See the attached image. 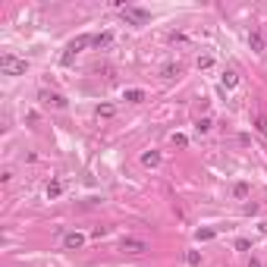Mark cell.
<instances>
[{
    "instance_id": "6da1fadb",
    "label": "cell",
    "mask_w": 267,
    "mask_h": 267,
    "mask_svg": "<svg viewBox=\"0 0 267 267\" xmlns=\"http://www.w3.org/2000/svg\"><path fill=\"white\" fill-rule=\"evenodd\" d=\"M25 69H29L25 60L13 57V53H3V57H0V72H3V76H25Z\"/></svg>"
},
{
    "instance_id": "ffe728a7",
    "label": "cell",
    "mask_w": 267,
    "mask_h": 267,
    "mask_svg": "<svg viewBox=\"0 0 267 267\" xmlns=\"http://www.w3.org/2000/svg\"><path fill=\"white\" fill-rule=\"evenodd\" d=\"M211 66H214L211 57H198V69H211Z\"/></svg>"
},
{
    "instance_id": "4fadbf2b",
    "label": "cell",
    "mask_w": 267,
    "mask_h": 267,
    "mask_svg": "<svg viewBox=\"0 0 267 267\" xmlns=\"http://www.w3.org/2000/svg\"><path fill=\"white\" fill-rule=\"evenodd\" d=\"M214 236H217V230H198V233H195V239H198V242H211Z\"/></svg>"
},
{
    "instance_id": "8fae6325",
    "label": "cell",
    "mask_w": 267,
    "mask_h": 267,
    "mask_svg": "<svg viewBox=\"0 0 267 267\" xmlns=\"http://www.w3.org/2000/svg\"><path fill=\"white\" fill-rule=\"evenodd\" d=\"M249 44H251V50H258V53L264 50V38L258 35V32H251V35H249Z\"/></svg>"
},
{
    "instance_id": "e0dca14e",
    "label": "cell",
    "mask_w": 267,
    "mask_h": 267,
    "mask_svg": "<svg viewBox=\"0 0 267 267\" xmlns=\"http://www.w3.org/2000/svg\"><path fill=\"white\" fill-rule=\"evenodd\" d=\"M160 72H164V79H173V76H179V66L167 63V66H164V69H160Z\"/></svg>"
},
{
    "instance_id": "52a82bcc",
    "label": "cell",
    "mask_w": 267,
    "mask_h": 267,
    "mask_svg": "<svg viewBox=\"0 0 267 267\" xmlns=\"http://www.w3.org/2000/svg\"><path fill=\"white\" fill-rule=\"evenodd\" d=\"M123 98H126L129 104H142V101H145V91H142V88H129Z\"/></svg>"
},
{
    "instance_id": "ba28073f",
    "label": "cell",
    "mask_w": 267,
    "mask_h": 267,
    "mask_svg": "<svg viewBox=\"0 0 267 267\" xmlns=\"http://www.w3.org/2000/svg\"><path fill=\"white\" fill-rule=\"evenodd\" d=\"M142 164H145V167H157V164H160V151H145V154H142Z\"/></svg>"
},
{
    "instance_id": "8992f818",
    "label": "cell",
    "mask_w": 267,
    "mask_h": 267,
    "mask_svg": "<svg viewBox=\"0 0 267 267\" xmlns=\"http://www.w3.org/2000/svg\"><path fill=\"white\" fill-rule=\"evenodd\" d=\"M82 245H85V236H82V233H66V236H63V249L76 251V249H82Z\"/></svg>"
},
{
    "instance_id": "7a4b0ae2",
    "label": "cell",
    "mask_w": 267,
    "mask_h": 267,
    "mask_svg": "<svg viewBox=\"0 0 267 267\" xmlns=\"http://www.w3.org/2000/svg\"><path fill=\"white\" fill-rule=\"evenodd\" d=\"M88 44H95V38H88V35H79V38H72V41H69V48H66V53L60 57V63H63V66H69L72 60H76V53H79V50H85Z\"/></svg>"
},
{
    "instance_id": "ac0fdd59",
    "label": "cell",
    "mask_w": 267,
    "mask_h": 267,
    "mask_svg": "<svg viewBox=\"0 0 267 267\" xmlns=\"http://www.w3.org/2000/svg\"><path fill=\"white\" fill-rule=\"evenodd\" d=\"M185 261H189L192 267H198L201 264V255H198V251H185Z\"/></svg>"
},
{
    "instance_id": "7402d4cb",
    "label": "cell",
    "mask_w": 267,
    "mask_h": 267,
    "mask_svg": "<svg viewBox=\"0 0 267 267\" xmlns=\"http://www.w3.org/2000/svg\"><path fill=\"white\" fill-rule=\"evenodd\" d=\"M249 267H261V261H255V258H251V261H249Z\"/></svg>"
},
{
    "instance_id": "9c48e42d",
    "label": "cell",
    "mask_w": 267,
    "mask_h": 267,
    "mask_svg": "<svg viewBox=\"0 0 267 267\" xmlns=\"http://www.w3.org/2000/svg\"><path fill=\"white\" fill-rule=\"evenodd\" d=\"M113 44V35L110 32H101V35H95V48H110Z\"/></svg>"
},
{
    "instance_id": "277c9868",
    "label": "cell",
    "mask_w": 267,
    "mask_h": 267,
    "mask_svg": "<svg viewBox=\"0 0 267 267\" xmlns=\"http://www.w3.org/2000/svg\"><path fill=\"white\" fill-rule=\"evenodd\" d=\"M119 249H123L126 255H145V251H148V245H145L142 239H123V245H119Z\"/></svg>"
},
{
    "instance_id": "5b68a950",
    "label": "cell",
    "mask_w": 267,
    "mask_h": 267,
    "mask_svg": "<svg viewBox=\"0 0 267 267\" xmlns=\"http://www.w3.org/2000/svg\"><path fill=\"white\" fill-rule=\"evenodd\" d=\"M41 101L50 104V107H57V110H66V98L57 95V91H41Z\"/></svg>"
},
{
    "instance_id": "3957f363",
    "label": "cell",
    "mask_w": 267,
    "mask_h": 267,
    "mask_svg": "<svg viewBox=\"0 0 267 267\" xmlns=\"http://www.w3.org/2000/svg\"><path fill=\"white\" fill-rule=\"evenodd\" d=\"M123 16H126V22H132V25H148L151 22V13L142 10V6H123Z\"/></svg>"
},
{
    "instance_id": "30bf717a",
    "label": "cell",
    "mask_w": 267,
    "mask_h": 267,
    "mask_svg": "<svg viewBox=\"0 0 267 267\" xmlns=\"http://www.w3.org/2000/svg\"><path fill=\"white\" fill-rule=\"evenodd\" d=\"M236 85H239V76L233 69H226L223 72V88H236Z\"/></svg>"
},
{
    "instance_id": "5bb4252c",
    "label": "cell",
    "mask_w": 267,
    "mask_h": 267,
    "mask_svg": "<svg viewBox=\"0 0 267 267\" xmlns=\"http://www.w3.org/2000/svg\"><path fill=\"white\" fill-rule=\"evenodd\" d=\"M60 192H63V185H60L57 179H53V183L48 185V198H60Z\"/></svg>"
},
{
    "instance_id": "44dd1931",
    "label": "cell",
    "mask_w": 267,
    "mask_h": 267,
    "mask_svg": "<svg viewBox=\"0 0 267 267\" xmlns=\"http://www.w3.org/2000/svg\"><path fill=\"white\" fill-rule=\"evenodd\" d=\"M195 129H198V132H208V129H211V119H198Z\"/></svg>"
},
{
    "instance_id": "2e32d148",
    "label": "cell",
    "mask_w": 267,
    "mask_h": 267,
    "mask_svg": "<svg viewBox=\"0 0 267 267\" xmlns=\"http://www.w3.org/2000/svg\"><path fill=\"white\" fill-rule=\"evenodd\" d=\"M255 129L267 138V117H255Z\"/></svg>"
},
{
    "instance_id": "d6986e66",
    "label": "cell",
    "mask_w": 267,
    "mask_h": 267,
    "mask_svg": "<svg viewBox=\"0 0 267 267\" xmlns=\"http://www.w3.org/2000/svg\"><path fill=\"white\" fill-rule=\"evenodd\" d=\"M173 145H176V148H185V145H189V138L179 135V132H173Z\"/></svg>"
},
{
    "instance_id": "9a60e30c",
    "label": "cell",
    "mask_w": 267,
    "mask_h": 267,
    "mask_svg": "<svg viewBox=\"0 0 267 267\" xmlns=\"http://www.w3.org/2000/svg\"><path fill=\"white\" fill-rule=\"evenodd\" d=\"M233 195H236V198H245V195H249V185H245V183H236V185H233Z\"/></svg>"
},
{
    "instance_id": "7c38bea8",
    "label": "cell",
    "mask_w": 267,
    "mask_h": 267,
    "mask_svg": "<svg viewBox=\"0 0 267 267\" xmlns=\"http://www.w3.org/2000/svg\"><path fill=\"white\" fill-rule=\"evenodd\" d=\"M113 113H117V107H113V104H101V107H98V119H110Z\"/></svg>"
}]
</instances>
